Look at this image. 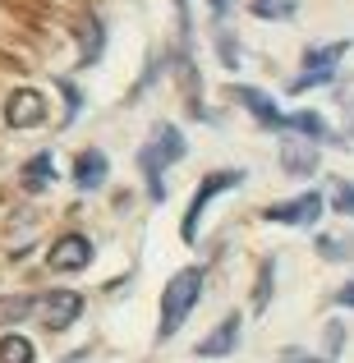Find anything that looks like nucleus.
<instances>
[{"instance_id": "obj_21", "label": "nucleus", "mask_w": 354, "mask_h": 363, "mask_svg": "<svg viewBox=\"0 0 354 363\" xmlns=\"http://www.w3.org/2000/svg\"><path fill=\"white\" fill-rule=\"evenodd\" d=\"M272 267L276 262H262V281H258V290H253V308H267V294H272Z\"/></svg>"}, {"instance_id": "obj_2", "label": "nucleus", "mask_w": 354, "mask_h": 363, "mask_svg": "<svg viewBox=\"0 0 354 363\" xmlns=\"http://www.w3.org/2000/svg\"><path fill=\"white\" fill-rule=\"evenodd\" d=\"M198 294H203V267H184V272L170 276L166 290H161V327H157V340H170L179 327H184V318L194 313Z\"/></svg>"}, {"instance_id": "obj_3", "label": "nucleus", "mask_w": 354, "mask_h": 363, "mask_svg": "<svg viewBox=\"0 0 354 363\" xmlns=\"http://www.w3.org/2000/svg\"><path fill=\"white\" fill-rule=\"evenodd\" d=\"M239 184H244V170H212V175L198 184L194 203H189L184 221H179V235H184V244H198V221H203L207 203H212L216 194H226V189H239Z\"/></svg>"}, {"instance_id": "obj_11", "label": "nucleus", "mask_w": 354, "mask_h": 363, "mask_svg": "<svg viewBox=\"0 0 354 363\" xmlns=\"http://www.w3.org/2000/svg\"><path fill=\"white\" fill-rule=\"evenodd\" d=\"M101 179H106V152H97V147L79 152V161H74V184L79 189H97Z\"/></svg>"}, {"instance_id": "obj_6", "label": "nucleus", "mask_w": 354, "mask_h": 363, "mask_svg": "<svg viewBox=\"0 0 354 363\" xmlns=\"http://www.w3.org/2000/svg\"><path fill=\"white\" fill-rule=\"evenodd\" d=\"M46 262H51V272H83L92 262V240L88 235H60L46 253Z\"/></svg>"}, {"instance_id": "obj_17", "label": "nucleus", "mask_w": 354, "mask_h": 363, "mask_svg": "<svg viewBox=\"0 0 354 363\" xmlns=\"http://www.w3.org/2000/svg\"><path fill=\"white\" fill-rule=\"evenodd\" d=\"M23 184L28 189H46V184H51V157H46V152L23 166Z\"/></svg>"}, {"instance_id": "obj_12", "label": "nucleus", "mask_w": 354, "mask_h": 363, "mask_svg": "<svg viewBox=\"0 0 354 363\" xmlns=\"http://www.w3.org/2000/svg\"><path fill=\"white\" fill-rule=\"evenodd\" d=\"M285 133H304L309 143H331V129L318 111H299V116H285Z\"/></svg>"}, {"instance_id": "obj_7", "label": "nucleus", "mask_w": 354, "mask_h": 363, "mask_svg": "<svg viewBox=\"0 0 354 363\" xmlns=\"http://www.w3.org/2000/svg\"><path fill=\"white\" fill-rule=\"evenodd\" d=\"M42 120H46V101H42L37 88L9 92V101H5V124L9 129H33V124H42Z\"/></svg>"}, {"instance_id": "obj_1", "label": "nucleus", "mask_w": 354, "mask_h": 363, "mask_svg": "<svg viewBox=\"0 0 354 363\" xmlns=\"http://www.w3.org/2000/svg\"><path fill=\"white\" fill-rule=\"evenodd\" d=\"M179 157H184V133H179L175 124H157L152 138L138 147V170H143V179H148L152 203L166 198V166H175Z\"/></svg>"}, {"instance_id": "obj_16", "label": "nucleus", "mask_w": 354, "mask_h": 363, "mask_svg": "<svg viewBox=\"0 0 354 363\" xmlns=\"http://www.w3.org/2000/svg\"><path fill=\"white\" fill-rule=\"evenodd\" d=\"M318 253L331 257V262H345V257H354V240H341V235H318Z\"/></svg>"}, {"instance_id": "obj_13", "label": "nucleus", "mask_w": 354, "mask_h": 363, "mask_svg": "<svg viewBox=\"0 0 354 363\" xmlns=\"http://www.w3.org/2000/svg\"><path fill=\"white\" fill-rule=\"evenodd\" d=\"M281 166L290 170V175H313V170H318V152H313V143H285V147H281Z\"/></svg>"}, {"instance_id": "obj_9", "label": "nucleus", "mask_w": 354, "mask_h": 363, "mask_svg": "<svg viewBox=\"0 0 354 363\" xmlns=\"http://www.w3.org/2000/svg\"><path fill=\"white\" fill-rule=\"evenodd\" d=\"M235 101L248 111L262 129H285V116L276 111V101L267 97V92H258V88H235Z\"/></svg>"}, {"instance_id": "obj_25", "label": "nucleus", "mask_w": 354, "mask_h": 363, "mask_svg": "<svg viewBox=\"0 0 354 363\" xmlns=\"http://www.w3.org/2000/svg\"><path fill=\"white\" fill-rule=\"evenodd\" d=\"M65 363H79V359H65Z\"/></svg>"}, {"instance_id": "obj_14", "label": "nucleus", "mask_w": 354, "mask_h": 363, "mask_svg": "<svg viewBox=\"0 0 354 363\" xmlns=\"http://www.w3.org/2000/svg\"><path fill=\"white\" fill-rule=\"evenodd\" d=\"M37 350L28 336H0V363H33Z\"/></svg>"}, {"instance_id": "obj_20", "label": "nucleus", "mask_w": 354, "mask_h": 363, "mask_svg": "<svg viewBox=\"0 0 354 363\" xmlns=\"http://www.w3.org/2000/svg\"><path fill=\"white\" fill-rule=\"evenodd\" d=\"M331 207H336L341 216H354V184L350 179H336V184H331Z\"/></svg>"}, {"instance_id": "obj_19", "label": "nucleus", "mask_w": 354, "mask_h": 363, "mask_svg": "<svg viewBox=\"0 0 354 363\" xmlns=\"http://www.w3.org/2000/svg\"><path fill=\"white\" fill-rule=\"evenodd\" d=\"M97 51H101V23L83 14V60H97Z\"/></svg>"}, {"instance_id": "obj_15", "label": "nucleus", "mask_w": 354, "mask_h": 363, "mask_svg": "<svg viewBox=\"0 0 354 363\" xmlns=\"http://www.w3.org/2000/svg\"><path fill=\"white\" fill-rule=\"evenodd\" d=\"M28 313H37L33 294H9V299H0V322H18V318H28Z\"/></svg>"}, {"instance_id": "obj_10", "label": "nucleus", "mask_w": 354, "mask_h": 363, "mask_svg": "<svg viewBox=\"0 0 354 363\" xmlns=\"http://www.w3.org/2000/svg\"><path fill=\"white\" fill-rule=\"evenodd\" d=\"M235 345H239V313H231L212 336L198 340V359H221V354H231Z\"/></svg>"}, {"instance_id": "obj_5", "label": "nucleus", "mask_w": 354, "mask_h": 363, "mask_svg": "<svg viewBox=\"0 0 354 363\" xmlns=\"http://www.w3.org/2000/svg\"><path fill=\"white\" fill-rule=\"evenodd\" d=\"M37 313H42V322H46L51 331H65V327H74V322H79L83 294H74V290H51V294H42V299H37Z\"/></svg>"}, {"instance_id": "obj_4", "label": "nucleus", "mask_w": 354, "mask_h": 363, "mask_svg": "<svg viewBox=\"0 0 354 363\" xmlns=\"http://www.w3.org/2000/svg\"><path fill=\"white\" fill-rule=\"evenodd\" d=\"M350 42H331V46H313L309 55H304V74L299 79H290V92H309V88H322V83L336 79V65L345 60Z\"/></svg>"}, {"instance_id": "obj_23", "label": "nucleus", "mask_w": 354, "mask_h": 363, "mask_svg": "<svg viewBox=\"0 0 354 363\" xmlns=\"http://www.w3.org/2000/svg\"><path fill=\"white\" fill-rule=\"evenodd\" d=\"M336 303H341V308H354V281H350V285H341V290H336Z\"/></svg>"}, {"instance_id": "obj_24", "label": "nucleus", "mask_w": 354, "mask_h": 363, "mask_svg": "<svg viewBox=\"0 0 354 363\" xmlns=\"http://www.w3.org/2000/svg\"><path fill=\"white\" fill-rule=\"evenodd\" d=\"M207 5H212L216 14H226V9H231V0H207Z\"/></svg>"}, {"instance_id": "obj_8", "label": "nucleus", "mask_w": 354, "mask_h": 363, "mask_svg": "<svg viewBox=\"0 0 354 363\" xmlns=\"http://www.w3.org/2000/svg\"><path fill=\"white\" fill-rule=\"evenodd\" d=\"M262 216L276 221V225H313L322 216V194H299V198H290V203H272Z\"/></svg>"}, {"instance_id": "obj_22", "label": "nucleus", "mask_w": 354, "mask_h": 363, "mask_svg": "<svg viewBox=\"0 0 354 363\" xmlns=\"http://www.w3.org/2000/svg\"><path fill=\"white\" fill-rule=\"evenodd\" d=\"M276 363H331V359H313L309 350H285V354L276 359Z\"/></svg>"}, {"instance_id": "obj_18", "label": "nucleus", "mask_w": 354, "mask_h": 363, "mask_svg": "<svg viewBox=\"0 0 354 363\" xmlns=\"http://www.w3.org/2000/svg\"><path fill=\"white\" fill-rule=\"evenodd\" d=\"M294 9H299V0H253L258 18H290Z\"/></svg>"}]
</instances>
